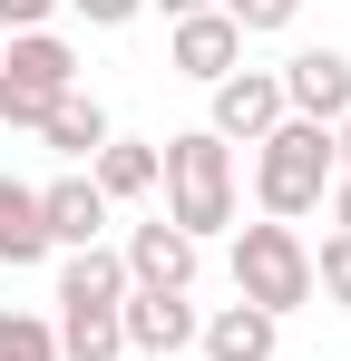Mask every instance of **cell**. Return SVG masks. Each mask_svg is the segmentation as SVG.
<instances>
[{
	"mask_svg": "<svg viewBox=\"0 0 351 361\" xmlns=\"http://www.w3.org/2000/svg\"><path fill=\"white\" fill-rule=\"evenodd\" d=\"M234 302H254V312H302L312 302V244L302 225H234Z\"/></svg>",
	"mask_w": 351,
	"mask_h": 361,
	"instance_id": "3957f363",
	"label": "cell"
},
{
	"mask_svg": "<svg viewBox=\"0 0 351 361\" xmlns=\"http://www.w3.org/2000/svg\"><path fill=\"white\" fill-rule=\"evenodd\" d=\"M58 361H127L117 342V302H58Z\"/></svg>",
	"mask_w": 351,
	"mask_h": 361,
	"instance_id": "9a60e30c",
	"label": "cell"
},
{
	"mask_svg": "<svg viewBox=\"0 0 351 361\" xmlns=\"http://www.w3.org/2000/svg\"><path fill=\"white\" fill-rule=\"evenodd\" d=\"M322 205H332V235H351V166L332 176V195H322Z\"/></svg>",
	"mask_w": 351,
	"mask_h": 361,
	"instance_id": "7402d4cb",
	"label": "cell"
},
{
	"mask_svg": "<svg viewBox=\"0 0 351 361\" xmlns=\"http://www.w3.org/2000/svg\"><path fill=\"white\" fill-rule=\"evenodd\" d=\"M0 361H58V332L39 312H10V302H0Z\"/></svg>",
	"mask_w": 351,
	"mask_h": 361,
	"instance_id": "e0dca14e",
	"label": "cell"
},
{
	"mask_svg": "<svg viewBox=\"0 0 351 361\" xmlns=\"http://www.w3.org/2000/svg\"><path fill=\"white\" fill-rule=\"evenodd\" d=\"M68 88H78V49L58 30H10L0 39V127H30L39 137V118H49Z\"/></svg>",
	"mask_w": 351,
	"mask_h": 361,
	"instance_id": "277c9868",
	"label": "cell"
},
{
	"mask_svg": "<svg viewBox=\"0 0 351 361\" xmlns=\"http://www.w3.org/2000/svg\"><path fill=\"white\" fill-rule=\"evenodd\" d=\"M166 68L176 78H195V88H215V78H234L244 68V30H234L225 10H195V20H166Z\"/></svg>",
	"mask_w": 351,
	"mask_h": 361,
	"instance_id": "ba28073f",
	"label": "cell"
},
{
	"mask_svg": "<svg viewBox=\"0 0 351 361\" xmlns=\"http://www.w3.org/2000/svg\"><path fill=\"white\" fill-rule=\"evenodd\" d=\"M127 361H147V352H127Z\"/></svg>",
	"mask_w": 351,
	"mask_h": 361,
	"instance_id": "d4e9b609",
	"label": "cell"
},
{
	"mask_svg": "<svg viewBox=\"0 0 351 361\" xmlns=\"http://www.w3.org/2000/svg\"><path fill=\"white\" fill-rule=\"evenodd\" d=\"M49 10L58 0H0V39H10V30H49Z\"/></svg>",
	"mask_w": 351,
	"mask_h": 361,
	"instance_id": "44dd1931",
	"label": "cell"
},
{
	"mask_svg": "<svg viewBox=\"0 0 351 361\" xmlns=\"http://www.w3.org/2000/svg\"><path fill=\"white\" fill-rule=\"evenodd\" d=\"M312 293L351 312V235H322V254H312Z\"/></svg>",
	"mask_w": 351,
	"mask_h": 361,
	"instance_id": "d6986e66",
	"label": "cell"
},
{
	"mask_svg": "<svg viewBox=\"0 0 351 361\" xmlns=\"http://www.w3.org/2000/svg\"><path fill=\"white\" fill-rule=\"evenodd\" d=\"M332 157H342V166H351V118H342V127H332Z\"/></svg>",
	"mask_w": 351,
	"mask_h": 361,
	"instance_id": "cb8c5ba5",
	"label": "cell"
},
{
	"mask_svg": "<svg viewBox=\"0 0 351 361\" xmlns=\"http://www.w3.org/2000/svg\"><path fill=\"white\" fill-rule=\"evenodd\" d=\"M58 302H127V264H117V244H78V254H58Z\"/></svg>",
	"mask_w": 351,
	"mask_h": 361,
	"instance_id": "2e32d148",
	"label": "cell"
},
{
	"mask_svg": "<svg viewBox=\"0 0 351 361\" xmlns=\"http://www.w3.org/2000/svg\"><path fill=\"white\" fill-rule=\"evenodd\" d=\"M68 10H78V20H88V30H127V20H137V10H147V0H68Z\"/></svg>",
	"mask_w": 351,
	"mask_h": 361,
	"instance_id": "ffe728a7",
	"label": "cell"
},
{
	"mask_svg": "<svg viewBox=\"0 0 351 361\" xmlns=\"http://www.w3.org/2000/svg\"><path fill=\"white\" fill-rule=\"evenodd\" d=\"M215 10H225V20L244 30V39H283V30H292V10H302V0H215Z\"/></svg>",
	"mask_w": 351,
	"mask_h": 361,
	"instance_id": "ac0fdd59",
	"label": "cell"
},
{
	"mask_svg": "<svg viewBox=\"0 0 351 361\" xmlns=\"http://www.w3.org/2000/svg\"><path fill=\"white\" fill-rule=\"evenodd\" d=\"M108 195L88 185V166H68V176H49L39 185V225H49V254H78V244H98L108 235Z\"/></svg>",
	"mask_w": 351,
	"mask_h": 361,
	"instance_id": "30bf717a",
	"label": "cell"
},
{
	"mask_svg": "<svg viewBox=\"0 0 351 361\" xmlns=\"http://www.w3.org/2000/svg\"><path fill=\"white\" fill-rule=\"evenodd\" d=\"M39 137H49V147H58V157H68V166H88V157L108 147L117 127H108V108H98L88 88H68V98H58L49 118H39Z\"/></svg>",
	"mask_w": 351,
	"mask_h": 361,
	"instance_id": "5bb4252c",
	"label": "cell"
},
{
	"mask_svg": "<svg viewBox=\"0 0 351 361\" xmlns=\"http://www.w3.org/2000/svg\"><path fill=\"white\" fill-rule=\"evenodd\" d=\"M117 264H127V293H195V264H205V244H195V235H176L166 215H147V225H127Z\"/></svg>",
	"mask_w": 351,
	"mask_h": 361,
	"instance_id": "8992f818",
	"label": "cell"
},
{
	"mask_svg": "<svg viewBox=\"0 0 351 361\" xmlns=\"http://www.w3.org/2000/svg\"><path fill=\"white\" fill-rule=\"evenodd\" d=\"M283 127V78L273 68H234L205 88V137H225V147H264Z\"/></svg>",
	"mask_w": 351,
	"mask_h": 361,
	"instance_id": "5b68a950",
	"label": "cell"
},
{
	"mask_svg": "<svg viewBox=\"0 0 351 361\" xmlns=\"http://www.w3.org/2000/svg\"><path fill=\"white\" fill-rule=\"evenodd\" d=\"M332 176H342L332 127H312V118H283L264 147H254V205H264L273 225H302V215L332 195Z\"/></svg>",
	"mask_w": 351,
	"mask_h": 361,
	"instance_id": "7a4b0ae2",
	"label": "cell"
},
{
	"mask_svg": "<svg viewBox=\"0 0 351 361\" xmlns=\"http://www.w3.org/2000/svg\"><path fill=\"white\" fill-rule=\"evenodd\" d=\"M195 322H205V312H195L185 293H127L117 302V342L147 352V361H176L185 342H195Z\"/></svg>",
	"mask_w": 351,
	"mask_h": 361,
	"instance_id": "9c48e42d",
	"label": "cell"
},
{
	"mask_svg": "<svg viewBox=\"0 0 351 361\" xmlns=\"http://www.w3.org/2000/svg\"><path fill=\"white\" fill-rule=\"evenodd\" d=\"M147 10H166V20H195V10H215V0H147Z\"/></svg>",
	"mask_w": 351,
	"mask_h": 361,
	"instance_id": "603a6c76",
	"label": "cell"
},
{
	"mask_svg": "<svg viewBox=\"0 0 351 361\" xmlns=\"http://www.w3.org/2000/svg\"><path fill=\"white\" fill-rule=\"evenodd\" d=\"M156 185H166V225L195 235V244L225 235V225H234V195H244V185H234V147L205 137V127H185V137L156 147Z\"/></svg>",
	"mask_w": 351,
	"mask_h": 361,
	"instance_id": "6da1fadb",
	"label": "cell"
},
{
	"mask_svg": "<svg viewBox=\"0 0 351 361\" xmlns=\"http://www.w3.org/2000/svg\"><path fill=\"white\" fill-rule=\"evenodd\" d=\"M0 264H10V274L49 264V225H39V185H20V176H0Z\"/></svg>",
	"mask_w": 351,
	"mask_h": 361,
	"instance_id": "7c38bea8",
	"label": "cell"
},
{
	"mask_svg": "<svg viewBox=\"0 0 351 361\" xmlns=\"http://www.w3.org/2000/svg\"><path fill=\"white\" fill-rule=\"evenodd\" d=\"M195 352L205 361H273L283 352V322L254 312V302H215V312L195 322Z\"/></svg>",
	"mask_w": 351,
	"mask_h": 361,
	"instance_id": "8fae6325",
	"label": "cell"
},
{
	"mask_svg": "<svg viewBox=\"0 0 351 361\" xmlns=\"http://www.w3.org/2000/svg\"><path fill=\"white\" fill-rule=\"evenodd\" d=\"M88 185H98L108 205H137V195H156V147H147V137H108V147L88 157Z\"/></svg>",
	"mask_w": 351,
	"mask_h": 361,
	"instance_id": "4fadbf2b",
	"label": "cell"
},
{
	"mask_svg": "<svg viewBox=\"0 0 351 361\" xmlns=\"http://www.w3.org/2000/svg\"><path fill=\"white\" fill-rule=\"evenodd\" d=\"M273 78H283V118H312V127L351 118V49H292Z\"/></svg>",
	"mask_w": 351,
	"mask_h": 361,
	"instance_id": "52a82bcc",
	"label": "cell"
}]
</instances>
